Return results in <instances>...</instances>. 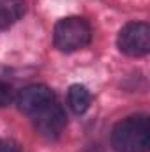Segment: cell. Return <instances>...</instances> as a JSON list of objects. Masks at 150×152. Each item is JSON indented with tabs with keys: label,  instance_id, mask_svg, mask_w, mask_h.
<instances>
[{
	"label": "cell",
	"instance_id": "cell-1",
	"mask_svg": "<svg viewBox=\"0 0 150 152\" xmlns=\"http://www.w3.org/2000/svg\"><path fill=\"white\" fill-rule=\"evenodd\" d=\"M115 152H149L150 122L145 115H133L120 120L111 131Z\"/></svg>",
	"mask_w": 150,
	"mask_h": 152
},
{
	"label": "cell",
	"instance_id": "cell-2",
	"mask_svg": "<svg viewBox=\"0 0 150 152\" xmlns=\"http://www.w3.org/2000/svg\"><path fill=\"white\" fill-rule=\"evenodd\" d=\"M92 39V28L87 20L78 18V16H69L60 20L55 25L53 32V41L55 46L60 51L71 53L85 48Z\"/></svg>",
	"mask_w": 150,
	"mask_h": 152
},
{
	"label": "cell",
	"instance_id": "cell-3",
	"mask_svg": "<svg viewBox=\"0 0 150 152\" xmlns=\"http://www.w3.org/2000/svg\"><path fill=\"white\" fill-rule=\"evenodd\" d=\"M118 50L129 57H143L150 50V27L145 21L127 23L117 37Z\"/></svg>",
	"mask_w": 150,
	"mask_h": 152
},
{
	"label": "cell",
	"instance_id": "cell-4",
	"mask_svg": "<svg viewBox=\"0 0 150 152\" xmlns=\"http://www.w3.org/2000/svg\"><path fill=\"white\" fill-rule=\"evenodd\" d=\"M53 101H55V96H53L51 88L46 85H30V87L23 88L16 97L18 108L23 113L32 115V117L39 113L41 110H44Z\"/></svg>",
	"mask_w": 150,
	"mask_h": 152
},
{
	"label": "cell",
	"instance_id": "cell-5",
	"mask_svg": "<svg viewBox=\"0 0 150 152\" xmlns=\"http://www.w3.org/2000/svg\"><path fill=\"white\" fill-rule=\"evenodd\" d=\"M34 120H36L37 131L46 138L60 136V133L64 131V127L67 124L64 110L58 104H55V101L51 104H48L44 110H41L39 113L34 115Z\"/></svg>",
	"mask_w": 150,
	"mask_h": 152
},
{
	"label": "cell",
	"instance_id": "cell-6",
	"mask_svg": "<svg viewBox=\"0 0 150 152\" xmlns=\"http://www.w3.org/2000/svg\"><path fill=\"white\" fill-rule=\"evenodd\" d=\"M25 14V0H0V28H9Z\"/></svg>",
	"mask_w": 150,
	"mask_h": 152
},
{
	"label": "cell",
	"instance_id": "cell-7",
	"mask_svg": "<svg viewBox=\"0 0 150 152\" xmlns=\"http://www.w3.org/2000/svg\"><path fill=\"white\" fill-rule=\"evenodd\" d=\"M67 99H69L71 110H73L74 113H78V115L85 113V112L88 110L90 103H92V96H90L88 88L83 87V85H73V87L69 88Z\"/></svg>",
	"mask_w": 150,
	"mask_h": 152
},
{
	"label": "cell",
	"instance_id": "cell-8",
	"mask_svg": "<svg viewBox=\"0 0 150 152\" xmlns=\"http://www.w3.org/2000/svg\"><path fill=\"white\" fill-rule=\"evenodd\" d=\"M12 101V88L11 85L0 81V106H7Z\"/></svg>",
	"mask_w": 150,
	"mask_h": 152
},
{
	"label": "cell",
	"instance_id": "cell-9",
	"mask_svg": "<svg viewBox=\"0 0 150 152\" xmlns=\"http://www.w3.org/2000/svg\"><path fill=\"white\" fill-rule=\"evenodd\" d=\"M0 152H21V149L14 142H0Z\"/></svg>",
	"mask_w": 150,
	"mask_h": 152
}]
</instances>
